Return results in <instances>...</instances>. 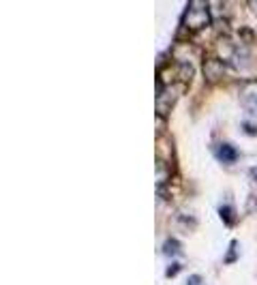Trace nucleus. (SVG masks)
<instances>
[{
  "label": "nucleus",
  "instance_id": "obj_11",
  "mask_svg": "<svg viewBox=\"0 0 257 285\" xmlns=\"http://www.w3.org/2000/svg\"><path fill=\"white\" fill-rule=\"evenodd\" d=\"M187 285H206V281H204L202 275H191V277L187 279Z\"/></svg>",
  "mask_w": 257,
  "mask_h": 285
},
{
  "label": "nucleus",
  "instance_id": "obj_7",
  "mask_svg": "<svg viewBox=\"0 0 257 285\" xmlns=\"http://www.w3.org/2000/svg\"><path fill=\"white\" fill-rule=\"evenodd\" d=\"M161 251L165 253V255H178L180 251H182V245H180V240H176V238H167L165 242H163V249Z\"/></svg>",
  "mask_w": 257,
  "mask_h": 285
},
{
  "label": "nucleus",
  "instance_id": "obj_9",
  "mask_svg": "<svg viewBox=\"0 0 257 285\" xmlns=\"http://www.w3.org/2000/svg\"><path fill=\"white\" fill-rule=\"evenodd\" d=\"M167 176H169V174H167V165H165L161 159H156V185L161 187V182L165 180Z\"/></svg>",
  "mask_w": 257,
  "mask_h": 285
},
{
  "label": "nucleus",
  "instance_id": "obj_2",
  "mask_svg": "<svg viewBox=\"0 0 257 285\" xmlns=\"http://www.w3.org/2000/svg\"><path fill=\"white\" fill-rule=\"evenodd\" d=\"M202 71H204L206 82L214 84V82H219V79L223 77L225 65H223L221 58H216V56H206V58H204V65H202Z\"/></svg>",
  "mask_w": 257,
  "mask_h": 285
},
{
  "label": "nucleus",
  "instance_id": "obj_14",
  "mask_svg": "<svg viewBox=\"0 0 257 285\" xmlns=\"http://www.w3.org/2000/svg\"><path fill=\"white\" fill-rule=\"evenodd\" d=\"M242 127H244V131H249V133H257V125H255V123H251V120H244V123H242Z\"/></svg>",
  "mask_w": 257,
  "mask_h": 285
},
{
  "label": "nucleus",
  "instance_id": "obj_3",
  "mask_svg": "<svg viewBox=\"0 0 257 285\" xmlns=\"http://www.w3.org/2000/svg\"><path fill=\"white\" fill-rule=\"evenodd\" d=\"M174 86H176V84L165 86L163 90L156 92V116H167V114H169L171 105H174V101H176V97H178V92H176Z\"/></svg>",
  "mask_w": 257,
  "mask_h": 285
},
{
  "label": "nucleus",
  "instance_id": "obj_8",
  "mask_svg": "<svg viewBox=\"0 0 257 285\" xmlns=\"http://www.w3.org/2000/svg\"><path fill=\"white\" fill-rule=\"evenodd\" d=\"M191 77H193V67L189 63H180L178 71H176V79L178 82H189Z\"/></svg>",
  "mask_w": 257,
  "mask_h": 285
},
{
  "label": "nucleus",
  "instance_id": "obj_13",
  "mask_svg": "<svg viewBox=\"0 0 257 285\" xmlns=\"http://www.w3.org/2000/svg\"><path fill=\"white\" fill-rule=\"evenodd\" d=\"M240 34H242L244 41H253V30H251V28H247V26L240 28Z\"/></svg>",
  "mask_w": 257,
  "mask_h": 285
},
{
  "label": "nucleus",
  "instance_id": "obj_12",
  "mask_svg": "<svg viewBox=\"0 0 257 285\" xmlns=\"http://www.w3.org/2000/svg\"><path fill=\"white\" fill-rule=\"evenodd\" d=\"M180 268H182V262H174V264H171V266L167 268V277H174Z\"/></svg>",
  "mask_w": 257,
  "mask_h": 285
},
{
  "label": "nucleus",
  "instance_id": "obj_6",
  "mask_svg": "<svg viewBox=\"0 0 257 285\" xmlns=\"http://www.w3.org/2000/svg\"><path fill=\"white\" fill-rule=\"evenodd\" d=\"M219 215L223 217L225 225H234V223H236V210H234V206L221 204V206H219Z\"/></svg>",
  "mask_w": 257,
  "mask_h": 285
},
{
  "label": "nucleus",
  "instance_id": "obj_4",
  "mask_svg": "<svg viewBox=\"0 0 257 285\" xmlns=\"http://www.w3.org/2000/svg\"><path fill=\"white\" fill-rule=\"evenodd\" d=\"M240 101L244 103V108L249 112L257 114V79L255 82H249L240 88Z\"/></svg>",
  "mask_w": 257,
  "mask_h": 285
},
{
  "label": "nucleus",
  "instance_id": "obj_1",
  "mask_svg": "<svg viewBox=\"0 0 257 285\" xmlns=\"http://www.w3.org/2000/svg\"><path fill=\"white\" fill-rule=\"evenodd\" d=\"M208 22H210L208 3H204V0H193V3H189L185 15H182V30H189V32L202 30Z\"/></svg>",
  "mask_w": 257,
  "mask_h": 285
},
{
  "label": "nucleus",
  "instance_id": "obj_5",
  "mask_svg": "<svg viewBox=\"0 0 257 285\" xmlns=\"http://www.w3.org/2000/svg\"><path fill=\"white\" fill-rule=\"evenodd\" d=\"M214 157L223 163H234L238 159V148L231 141H216L214 144Z\"/></svg>",
  "mask_w": 257,
  "mask_h": 285
},
{
  "label": "nucleus",
  "instance_id": "obj_15",
  "mask_svg": "<svg viewBox=\"0 0 257 285\" xmlns=\"http://www.w3.org/2000/svg\"><path fill=\"white\" fill-rule=\"evenodd\" d=\"M249 174H251V178H253V180L257 182V165H255V168H251V170H249Z\"/></svg>",
  "mask_w": 257,
  "mask_h": 285
},
{
  "label": "nucleus",
  "instance_id": "obj_10",
  "mask_svg": "<svg viewBox=\"0 0 257 285\" xmlns=\"http://www.w3.org/2000/svg\"><path fill=\"white\" fill-rule=\"evenodd\" d=\"M236 255H238V242L231 240V245L227 249V255H225V262H236Z\"/></svg>",
  "mask_w": 257,
  "mask_h": 285
}]
</instances>
